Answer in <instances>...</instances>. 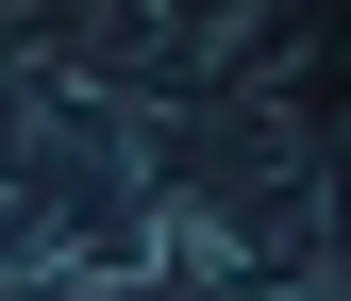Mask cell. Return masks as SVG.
<instances>
[{"mask_svg":"<svg viewBox=\"0 0 351 301\" xmlns=\"http://www.w3.org/2000/svg\"><path fill=\"white\" fill-rule=\"evenodd\" d=\"M234 301H335V268H301V285H234Z\"/></svg>","mask_w":351,"mask_h":301,"instance_id":"obj_1","label":"cell"}]
</instances>
